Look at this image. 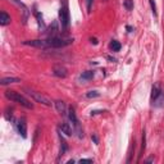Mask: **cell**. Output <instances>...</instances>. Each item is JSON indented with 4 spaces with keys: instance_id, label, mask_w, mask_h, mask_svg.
<instances>
[{
    "instance_id": "obj_26",
    "label": "cell",
    "mask_w": 164,
    "mask_h": 164,
    "mask_svg": "<svg viewBox=\"0 0 164 164\" xmlns=\"http://www.w3.org/2000/svg\"><path fill=\"white\" fill-rule=\"evenodd\" d=\"M127 30H128V32H131L132 31V27L131 26H127Z\"/></svg>"
},
{
    "instance_id": "obj_25",
    "label": "cell",
    "mask_w": 164,
    "mask_h": 164,
    "mask_svg": "<svg viewBox=\"0 0 164 164\" xmlns=\"http://www.w3.org/2000/svg\"><path fill=\"white\" fill-rule=\"evenodd\" d=\"M151 162H154L153 158H149V159H146V160H145V163H151Z\"/></svg>"
},
{
    "instance_id": "obj_18",
    "label": "cell",
    "mask_w": 164,
    "mask_h": 164,
    "mask_svg": "<svg viewBox=\"0 0 164 164\" xmlns=\"http://www.w3.org/2000/svg\"><path fill=\"white\" fill-rule=\"evenodd\" d=\"M58 31H59V28H58V25H56V22H53V25L50 26V37L51 36H54V33H56Z\"/></svg>"
},
{
    "instance_id": "obj_3",
    "label": "cell",
    "mask_w": 164,
    "mask_h": 164,
    "mask_svg": "<svg viewBox=\"0 0 164 164\" xmlns=\"http://www.w3.org/2000/svg\"><path fill=\"white\" fill-rule=\"evenodd\" d=\"M25 91L28 96H31V98L36 101V103H40L42 105H46V107H50L51 105V100L47 98V96L42 95L41 93H37V91L32 90V89H28V87H25Z\"/></svg>"
},
{
    "instance_id": "obj_13",
    "label": "cell",
    "mask_w": 164,
    "mask_h": 164,
    "mask_svg": "<svg viewBox=\"0 0 164 164\" xmlns=\"http://www.w3.org/2000/svg\"><path fill=\"white\" fill-rule=\"evenodd\" d=\"M59 140H60V144H62V146H60V155H64V153L68 150V144L65 142V140H64L63 136H62V133H59Z\"/></svg>"
},
{
    "instance_id": "obj_21",
    "label": "cell",
    "mask_w": 164,
    "mask_h": 164,
    "mask_svg": "<svg viewBox=\"0 0 164 164\" xmlns=\"http://www.w3.org/2000/svg\"><path fill=\"white\" fill-rule=\"evenodd\" d=\"M94 0H86V4H87V11L90 12L91 11V5H93Z\"/></svg>"
},
{
    "instance_id": "obj_15",
    "label": "cell",
    "mask_w": 164,
    "mask_h": 164,
    "mask_svg": "<svg viewBox=\"0 0 164 164\" xmlns=\"http://www.w3.org/2000/svg\"><path fill=\"white\" fill-rule=\"evenodd\" d=\"M109 47H110V50H113V51H119V50H120V44H119L118 41L113 40L112 42H110Z\"/></svg>"
},
{
    "instance_id": "obj_1",
    "label": "cell",
    "mask_w": 164,
    "mask_h": 164,
    "mask_svg": "<svg viewBox=\"0 0 164 164\" xmlns=\"http://www.w3.org/2000/svg\"><path fill=\"white\" fill-rule=\"evenodd\" d=\"M5 98L12 100V101H16V103L21 104L22 107H25L27 109H32L33 108V104L31 103L28 99H26L23 95H21L19 93H17V91H13V90H7L5 91Z\"/></svg>"
},
{
    "instance_id": "obj_23",
    "label": "cell",
    "mask_w": 164,
    "mask_h": 164,
    "mask_svg": "<svg viewBox=\"0 0 164 164\" xmlns=\"http://www.w3.org/2000/svg\"><path fill=\"white\" fill-rule=\"evenodd\" d=\"M81 163H93V159H80Z\"/></svg>"
},
{
    "instance_id": "obj_7",
    "label": "cell",
    "mask_w": 164,
    "mask_h": 164,
    "mask_svg": "<svg viewBox=\"0 0 164 164\" xmlns=\"http://www.w3.org/2000/svg\"><path fill=\"white\" fill-rule=\"evenodd\" d=\"M25 45L28 46H33V47H42V49H46V41L45 40H27V41H23Z\"/></svg>"
},
{
    "instance_id": "obj_24",
    "label": "cell",
    "mask_w": 164,
    "mask_h": 164,
    "mask_svg": "<svg viewBox=\"0 0 164 164\" xmlns=\"http://www.w3.org/2000/svg\"><path fill=\"white\" fill-rule=\"evenodd\" d=\"M90 41H91V44H94V45H98V38H95V37H91V38H90Z\"/></svg>"
},
{
    "instance_id": "obj_16",
    "label": "cell",
    "mask_w": 164,
    "mask_h": 164,
    "mask_svg": "<svg viewBox=\"0 0 164 164\" xmlns=\"http://www.w3.org/2000/svg\"><path fill=\"white\" fill-rule=\"evenodd\" d=\"M86 96H87L89 99H93V98H98V96H100V93L96 90H91V91H87V94H86Z\"/></svg>"
},
{
    "instance_id": "obj_5",
    "label": "cell",
    "mask_w": 164,
    "mask_h": 164,
    "mask_svg": "<svg viewBox=\"0 0 164 164\" xmlns=\"http://www.w3.org/2000/svg\"><path fill=\"white\" fill-rule=\"evenodd\" d=\"M53 74L59 77V78H65L67 74H68V71H67V68L64 65L62 64H55L54 67H53Z\"/></svg>"
},
{
    "instance_id": "obj_17",
    "label": "cell",
    "mask_w": 164,
    "mask_h": 164,
    "mask_svg": "<svg viewBox=\"0 0 164 164\" xmlns=\"http://www.w3.org/2000/svg\"><path fill=\"white\" fill-rule=\"evenodd\" d=\"M123 5L127 11H132L133 9V0H124L123 2Z\"/></svg>"
},
{
    "instance_id": "obj_22",
    "label": "cell",
    "mask_w": 164,
    "mask_h": 164,
    "mask_svg": "<svg viewBox=\"0 0 164 164\" xmlns=\"http://www.w3.org/2000/svg\"><path fill=\"white\" fill-rule=\"evenodd\" d=\"M91 138H93V141L96 144V145H98V144H99V138H98V136H96V135H93V136H91Z\"/></svg>"
},
{
    "instance_id": "obj_19",
    "label": "cell",
    "mask_w": 164,
    "mask_h": 164,
    "mask_svg": "<svg viewBox=\"0 0 164 164\" xmlns=\"http://www.w3.org/2000/svg\"><path fill=\"white\" fill-rule=\"evenodd\" d=\"M36 17H37L38 27H40V28H44V27H45V23H44V21H42V16H40V13L36 12Z\"/></svg>"
},
{
    "instance_id": "obj_2",
    "label": "cell",
    "mask_w": 164,
    "mask_h": 164,
    "mask_svg": "<svg viewBox=\"0 0 164 164\" xmlns=\"http://www.w3.org/2000/svg\"><path fill=\"white\" fill-rule=\"evenodd\" d=\"M46 47H54V49H58V47H64L68 46L71 44H73V38H64V37H56V36H51L49 38H46Z\"/></svg>"
},
{
    "instance_id": "obj_20",
    "label": "cell",
    "mask_w": 164,
    "mask_h": 164,
    "mask_svg": "<svg viewBox=\"0 0 164 164\" xmlns=\"http://www.w3.org/2000/svg\"><path fill=\"white\" fill-rule=\"evenodd\" d=\"M150 3V7H151V12L154 14V17H158V12H156V5H155V2L154 0H149Z\"/></svg>"
},
{
    "instance_id": "obj_6",
    "label": "cell",
    "mask_w": 164,
    "mask_h": 164,
    "mask_svg": "<svg viewBox=\"0 0 164 164\" xmlns=\"http://www.w3.org/2000/svg\"><path fill=\"white\" fill-rule=\"evenodd\" d=\"M17 129H18V133L21 135L23 138L27 137V124H26V120L25 118H21L17 123Z\"/></svg>"
},
{
    "instance_id": "obj_12",
    "label": "cell",
    "mask_w": 164,
    "mask_h": 164,
    "mask_svg": "<svg viewBox=\"0 0 164 164\" xmlns=\"http://www.w3.org/2000/svg\"><path fill=\"white\" fill-rule=\"evenodd\" d=\"M59 129L62 131V133H65L67 136H72V133H73V131H72V128L69 127V124H68V123H65V122H63V123L60 124Z\"/></svg>"
},
{
    "instance_id": "obj_10",
    "label": "cell",
    "mask_w": 164,
    "mask_h": 164,
    "mask_svg": "<svg viewBox=\"0 0 164 164\" xmlns=\"http://www.w3.org/2000/svg\"><path fill=\"white\" fill-rule=\"evenodd\" d=\"M162 94H163V93H162V89L159 87L158 85H154L153 87H151V100H153V101L156 100Z\"/></svg>"
},
{
    "instance_id": "obj_14",
    "label": "cell",
    "mask_w": 164,
    "mask_h": 164,
    "mask_svg": "<svg viewBox=\"0 0 164 164\" xmlns=\"http://www.w3.org/2000/svg\"><path fill=\"white\" fill-rule=\"evenodd\" d=\"M93 77H94V71H86V72H82L80 78L82 81H90V80H93Z\"/></svg>"
},
{
    "instance_id": "obj_11",
    "label": "cell",
    "mask_w": 164,
    "mask_h": 164,
    "mask_svg": "<svg viewBox=\"0 0 164 164\" xmlns=\"http://www.w3.org/2000/svg\"><path fill=\"white\" fill-rule=\"evenodd\" d=\"M11 16L9 14H7L5 12H2L0 13V25L2 26H7V25H9L11 23Z\"/></svg>"
},
{
    "instance_id": "obj_27",
    "label": "cell",
    "mask_w": 164,
    "mask_h": 164,
    "mask_svg": "<svg viewBox=\"0 0 164 164\" xmlns=\"http://www.w3.org/2000/svg\"><path fill=\"white\" fill-rule=\"evenodd\" d=\"M108 59L112 60V62H115V59H114V58H112V56H108Z\"/></svg>"
},
{
    "instance_id": "obj_9",
    "label": "cell",
    "mask_w": 164,
    "mask_h": 164,
    "mask_svg": "<svg viewBox=\"0 0 164 164\" xmlns=\"http://www.w3.org/2000/svg\"><path fill=\"white\" fill-rule=\"evenodd\" d=\"M17 82H21V80L17 78V77H4V78L0 80V85L5 86L9 84H17Z\"/></svg>"
},
{
    "instance_id": "obj_8",
    "label": "cell",
    "mask_w": 164,
    "mask_h": 164,
    "mask_svg": "<svg viewBox=\"0 0 164 164\" xmlns=\"http://www.w3.org/2000/svg\"><path fill=\"white\" fill-rule=\"evenodd\" d=\"M55 108L58 110V113H60L62 115H65L67 114V107H65V103L62 100H56L55 101Z\"/></svg>"
},
{
    "instance_id": "obj_4",
    "label": "cell",
    "mask_w": 164,
    "mask_h": 164,
    "mask_svg": "<svg viewBox=\"0 0 164 164\" xmlns=\"http://www.w3.org/2000/svg\"><path fill=\"white\" fill-rule=\"evenodd\" d=\"M59 18H60L62 28H63V30H68V27H69V11H68V7L67 5L60 8Z\"/></svg>"
}]
</instances>
